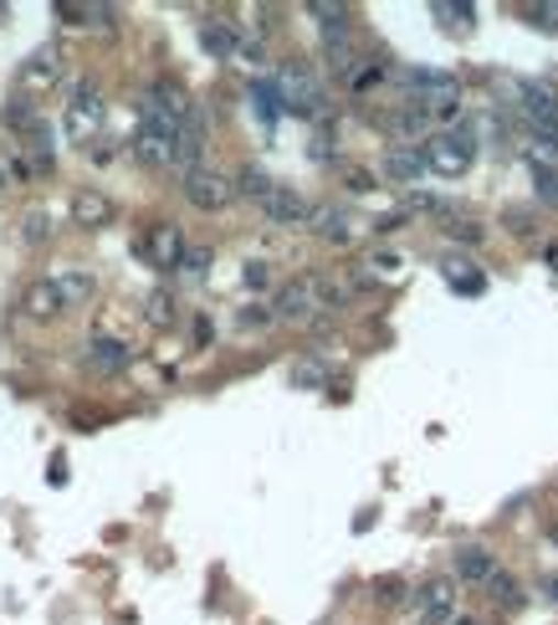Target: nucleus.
Listing matches in <instances>:
<instances>
[{
	"label": "nucleus",
	"instance_id": "7c9ffc66",
	"mask_svg": "<svg viewBox=\"0 0 558 625\" xmlns=\"http://www.w3.org/2000/svg\"><path fill=\"white\" fill-rule=\"evenodd\" d=\"M451 625H477V621H471V615H456V621Z\"/></svg>",
	"mask_w": 558,
	"mask_h": 625
},
{
	"label": "nucleus",
	"instance_id": "c85d7f7f",
	"mask_svg": "<svg viewBox=\"0 0 558 625\" xmlns=\"http://www.w3.org/2000/svg\"><path fill=\"white\" fill-rule=\"evenodd\" d=\"M349 185H353V190H359V195H364V190H374V179H369L364 169H353V175H349Z\"/></svg>",
	"mask_w": 558,
	"mask_h": 625
},
{
	"label": "nucleus",
	"instance_id": "7ed1b4c3",
	"mask_svg": "<svg viewBox=\"0 0 558 625\" xmlns=\"http://www.w3.org/2000/svg\"><path fill=\"white\" fill-rule=\"evenodd\" d=\"M282 103H287V113H318L324 108V88L308 77V67H282Z\"/></svg>",
	"mask_w": 558,
	"mask_h": 625
},
{
	"label": "nucleus",
	"instance_id": "a211bd4d",
	"mask_svg": "<svg viewBox=\"0 0 558 625\" xmlns=\"http://www.w3.org/2000/svg\"><path fill=\"white\" fill-rule=\"evenodd\" d=\"M200 36H206V46L216 52V57H236V46H241V42L231 36V26H216V21H210V26L200 31Z\"/></svg>",
	"mask_w": 558,
	"mask_h": 625
},
{
	"label": "nucleus",
	"instance_id": "b1692460",
	"mask_svg": "<svg viewBox=\"0 0 558 625\" xmlns=\"http://www.w3.org/2000/svg\"><path fill=\"white\" fill-rule=\"evenodd\" d=\"M179 267H185V272H195V277H200V272L210 267V252H206V246H190V252H185V262H179Z\"/></svg>",
	"mask_w": 558,
	"mask_h": 625
},
{
	"label": "nucleus",
	"instance_id": "393cba45",
	"mask_svg": "<svg viewBox=\"0 0 558 625\" xmlns=\"http://www.w3.org/2000/svg\"><path fill=\"white\" fill-rule=\"evenodd\" d=\"M538 195H544V200H558V175L538 169Z\"/></svg>",
	"mask_w": 558,
	"mask_h": 625
},
{
	"label": "nucleus",
	"instance_id": "412c9836",
	"mask_svg": "<svg viewBox=\"0 0 558 625\" xmlns=\"http://www.w3.org/2000/svg\"><path fill=\"white\" fill-rule=\"evenodd\" d=\"M390 129H395V134H420V129H426V108H405V113H395Z\"/></svg>",
	"mask_w": 558,
	"mask_h": 625
},
{
	"label": "nucleus",
	"instance_id": "4be33fe9",
	"mask_svg": "<svg viewBox=\"0 0 558 625\" xmlns=\"http://www.w3.org/2000/svg\"><path fill=\"white\" fill-rule=\"evenodd\" d=\"M26 237H31V241L52 237V216H46V210H26Z\"/></svg>",
	"mask_w": 558,
	"mask_h": 625
},
{
	"label": "nucleus",
	"instance_id": "f8f14e48",
	"mask_svg": "<svg viewBox=\"0 0 558 625\" xmlns=\"http://www.w3.org/2000/svg\"><path fill=\"white\" fill-rule=\"evenodd\" d=\"M129 359H133V349L129 343H118V339H92L88 343V364L92 370H103V374L129 370Z\"/></svg>",
	"mask_w": 558,
	"mask_h": 625
},
{
	"label": "nucleus",
	"instance_id": "6ab92c4d",
	"mask_svg": "<svg viewBox=\"0 0 558 625\" xmlns=\"http://www.w3.org/2000/svg\"><path fill=\"white\" fill-rule=\"evenodd\" d=\"M486 590H492V600H497V605H523V590H517V580H513V574H502V569H497V580L486 584Z\"/></svg>",
	"mask_w": 558,
	"mask_h": 625
},
{
	"label": "nucleus",
	"instance_id": "f03ea898",
	"mask_svg": "<svg viewBox=\"0 0 558 625\" xmlns=\"http://www.w3.org/2000/svg\"><path fill=\"white\" fill-rule=\"evenodd\" d=\"M179 190H185V200H190L195 210H226V206L236 200V185H231V179H226L221 169H206V164L179 179Z\"/></svg>",
	"mask_w": 558,
	"mask_h": 625
},
{
	"label": "nucleus",
	"instance_id": "5701e85b",
	"mask_svg": "<svg viewBox=\"0 0 558 625\" xmlns=\"http://www.w3.org/2000/svg\"><path fill=\"white\" fill-rule=\"evenodd\" d=\"M446 237L471 241V246H477V241H482V226H471V221H451V226H446Z\"/></svg>",
	"mask_w": 558,
	"mask_h": 625
},
{
	"label": "nucleus",
	"instance_id": "4468645a",
	"mask_svg": "<svg viewBox=\"0 0 558 625\" xmlns=\"http://www.w3.org/2000/svg\"><path fill=\"white\" fill-rule=\"evenodd\" d=\"M62 308H67V298H62L57 283H36L26 293V312H31V318H57Z\"/></svg>",
	"mask_w": 558,
	"mask_h": 625
},
{
	"label": "nucleus",
	"instance_id": "20e7f679",
	"mask_svg": "<svg viewBox=\"0 0 558 625\" xmlns=\"http://www.w3.org/2000/svg\"><path fill=\"white\" fill-rule=\"evenodd\" d=\"M98 129H103V98L92 88H77V98L67 103V134L83 144V139H92Z\"/></svg>",
	"mask_w": 558,
	"mask_h": 625
},
{
	"label": "nucleus",
	"instance_id": "aec40b11",
	"mask_svg": "<svg viewBox=\"0 0 558 625\" xmlns=\"http://www.w3.org/2000/svg\"><path fill=\"white\" fill-rule=\"evenodd\" d=\"M364 267H369V277H400V267H405V262H400L395 252H374Z\"/></svg>",
	"mask_w": 558,
	"mask_h": 625
},
{
	"label": "nucleus",
	"instance_id": "6e6552de",
	"mask_svg": "<svg viewBox=\"0 0 558 625\" xmlns=\"http://www.w3.org/2000/svg\"><path fill=\"white\" fill-rule=\"evenodd\" d=\"M456 580H461V584H492V580H497V553L482 549V544L456 549Z\"/></svg>",
	"mask_w": 558,
	"mask_h": 625
},
{
	"label": "nucleus",
	"instance_id": "2eb2a0df",
	"mask_svg": "<svg viewBox=\"0 0 558 625\" xmlns=\"http://www.w3.org/2000/svg\"><path fill=\"white\" fill-rule=\"evenodd\" d=\"M57 287H62V298H67V303H88L98 283H92V272L67 267V272H57Z\"/></svg>",
	"mask_w": 558,
	"mask_h": 625
},
{
	"label": "nucleus",
	"instance_id": "1a4fd4ad",
	"mask_svg": "<svg viewBox=\"0 0 558 625\" xmlns=\"http://www.w3.org/2000/svg\"><path fill=\"white\" fill-rule=\"evenodd\" d=\"M441 621H456V584L430 580L420 590V625H441Z\"/></svg>",
	"mask_w": 558,
	"mask_h": 625
},
{
	"label": "nucleus",
	"instance_id": "9b49d317",
	"mask_svg": "<svg viewBox=\"0 0 558 625\" xmlns=\"http://www.w3.org/2000/svg\"><path fill=\"white\" fill-rule=\"evenodd\" d=\"M384 175L400 179V185H411V179L426 175V154L411 150V144H395V150H384Z\"/></svg>",
	"mask_w": 558,
	"mask_h": 625
},
{
	"label": "nucleus",
	"instance_id": "39448f33",
	"mask_svg": "<svg viewBox=\"0 0 558 625\" xmlns=\"http://www.w3.org/2000/svg\"><path fill=\"white\" fill-rule=\"evenodd\" d=\"M517 98H523V113L533 119V129L558 139V98H554V92L538 88V83H523V88H517Z\"/></svg>",
	"mask_w": 558,
	"mask_h": 625
},
{
	"label": "nucleus",
	"instance_id": "0eeeda50",
	"mask_svg": "<svg viewBox=\"0 0 558 625\" xmlns=\"http://www.w3.org/2000/svg\"><path fill=\"white\" fill-rule=\"evenodd\" d=\"M262 216L272 226H303V221H313V210H308V200L297 190H287V185H277V190L262 200Z\"/></svg>",
	"mask_w": 558,
	"mask_h": 625
},
{
	"label": "nucleus",
	"instance_id": "dca6fc26",
	"mask_svg": "<svg viewBox=\"0 0 558 625\" xmlns=\"http://www.w3.org/2000/svg\"><path fill=\"white\" fill-rule=\"evenodd\" d=\"M313 231H318L324 241H338V246H343V241L353 237V226L343 221L338 210H313Z\"/></svg>",
	"mask_w": 558,
	"mask_h": 625
},
{
	"label": "nucleus",
	"instance_id": "423d86ee",
	"mask_svg": "<svg viewBox=\"0 0 558 625\" xmlns=\"http://www.w3.org/2000/svg\"><path fill=\"white\" fill-rule=\"evenodd\" d=\"M175 139L169 129H160V123H139V139H133V154L144 164H154V169H164V164H175Z\"/></svg>",
	"mask_w": 558,
	"mask_h": 625
},
{
	"label": "nucleus",
	"instance_id": "f257e3e1",
	"mask_svg": "<svg viewBox=\"0 0 558 625\" xmlns=\"http://www.w3.org/2000/svg\"><path fill=\"white\" fill-rule=\"evenodd\" d=\"M420 154H426L430 175L461 179L471 169V160H477V144H471V134H430L426 144H420Z\"/></svg>",
	"mask_w": 558,
	"mask_h": 625
},
{
	"label": "nucleus",
	"instance_id": "c756f323",
	"mask_svg": "<svg viewBox=\"0 0 558 625\" xmlns=\"http://www.w3.org/2000/svg\"><path fill=\"white\" fill-rule=\"evenodd\" d=\"M533 15H544V21H554V26H558V0H548V6H538V11H533Z\"/></svg>",
	"mask_w": 558,
	"mask_h": 625
},
{
	"label": "nucleus",
	"instance_id": "a878e982",
	"mask_svg": "<svg viewBox=\"0 0 558 625\" xmlns=\"http://www.w3.org/2000/svg\"><path fill=\"white\" fill-rule=\"evenodd\" d=\"M149 318H154V324H164V318H169V298H164V293H154V298H149Z\"/></svg>",
	"mask_w": 558,
	"mask_h": 625
},
{
	"label": "nucleus",
	"instance_id": "cd10ccee",
	"mask_svg": "<svg viewBox=\"0 0 558 625\" xmlns=\"http://www.w3.org/2000/svg\"><path fill=\"white\" fill-rule=\"evenodd\" d=\"M247 283H251V287L266 283V262H247Z\"/></svg>",
	"mask_w": 558,
	"mask_h": 625
},
{
	"label": "nucleus",
	"instance_id": "9d476101",
	"mask_svg": "<svg viewBox=\"0 0 558 625\" xmlns=\"http://www.w3.org/2000/svg\"><path fill=\"white\" fill-rule=\"evenodd\" d=\"M144 252L160 262V267H179L185 262V237H179V226H154L144 241Z\"/></svg>",
	"mask_w": 558,
	"mask_h": 625
},
{
	"label": "nucleus",
	"instance_id": "ddd939ff",
	"mask_svg": "<svg viewBox=\"0 0 558 625\" xmlns=\"http://www.w3.org/2000/svg\"><path fill=\"white\" fill-rule=\"evenodd\" d=\"M73 216L83 226H108V221H113V200H108V195H98V190H83L73 200Z\"/></svg>",
	"mask_w": 558,
	"mask_h": 625
},
{
	"label": "nucleus",
	"instance_id": "bb28decb",
	"mask_svg": "<svg viewBox=\"0 0 558 625\" xmlns=\"http://www.w3.org/2000/svg\"><path fill=\"white\" fill-rule=\"evenodd\" d=\"M272 318H277V312H266V308H247V312H241V324H247V328H256V324H272Z\"/></svg>",
	"mask_w": 558,
	"mask_h": 625
},
{
	"label": "nucleus",
	"instance_id": "f3484780",
	"mask_svg": "<svg viewBox=\"0 0 558 625\" xmlns=\"http://www.w3.org/2000/svg\"><path fill=\"white\" fill-rule=\"evenodd\" d=\"M236 190H241V195H251V200L262 206V200H266V195H272V190H277V185H272V179H266L262 169H241V179H236Z\"/></svg>",
	"mask_w": 558,
	"mask_h": 625
}]
</instances>
